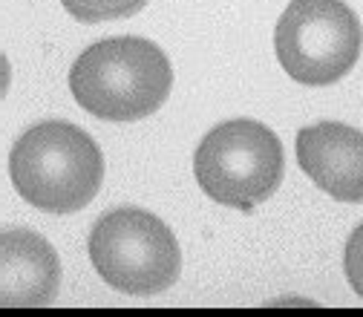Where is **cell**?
<instances>
[{"label":"cell","instance_id":"6","mask_svg":"<svg viewBox=\"0 0 363 317\" xmlns=\"http://www.w3.org/2000/svg\"><path fill=\"white\" fill-rule=\"evenodd\" d=\"M297 162L311 182L337 202H363V133L320 121L297 133Z\"/></svg>","mask_w":363,"mask_h":317},{"label":"cell","instance_id":"2","mask_svg":"<svg viewBox=\"0 0 363 317\" xmlns=\"http://www.w3.org/2000/svg\"><path fill=\"white\" fill-rule=\"evenodd\" d=\"M9 176L21 199L38 211L75 213L96 199L104 182V156L81 127L43 121L15 142Z\"/></svg>","mask_w":363,"mask_h":317},{"label":"cell","instance_id":"9","mask_svg":"<svg viewBox=\"0 0 363 317\" xmlns=\"http://www.w3.org/2000/svg\"><path fill=\"white\" fill-rule=\"evenodd\" d=\"M343 268H346V280L352 283V289L357 291V297H363V225L352 231L346 251H343Z\"/></svg>","mask_w":363,"mask_h":317},{"label":"cell","instance_id":"7","mask_svg":"<svg viewBox=\"0 0 363 317\" xmlns=\"http://www.w3.org/2000/svg\"><path fill=\"white\" fill-rule=\"evenodd\" d=\"M61 286V262L52 245L26 231L0 234V303L6 308L50 306Z\"/></svg>","mask_w":363,"mask_h":317},{"label":"cell","instance_id":"1","mask_svg":"<svg viewBox=\"0 0 363 317\" xmlns=\"http://www.w3.org/2000/svg\"><path fill=\"white\" fill-rule=\"evenodd\" d=\"M69 89L89 116L104 121H139L167 101L173 69L153 40L107 38L75 58Z\"/></svg>","mask_w":363,"mask_h":317},{"label":"cell","instance_id":"4","mask_svg":"<svg viewBox=\"0 0 363 317\" xmlns=\"http://www.w3.org/2000/svg\"><path fill=\"white\" fill-rule=\"evenodd\" d=\"M89 260L107 286L133 297L167 291L182 271L173 231L142 208L104 213L89 234Z\"/></svg>","mask_w":363,"mask_h":317},{"label":"cell","instance_id":"3","mask_svg":"<svg viewBox=\"0 0 363 317\" xmlns=\"http://www.w3.org/2000/svg\"><path fill=\"white\" fill-rule=\"evenodd\" d=\"M194 173L205 196L251 213L280 188L286 156L271 127L254 118H231L199 142Z\"/></svg>","mask_w":363,"mask_h":317},{"label":"cell","instance_id":"5","mask_svg":"<svg viewBox=\"0 0 363 317\" xmlns=\"http://www.w3.org/2000/svg\"><path fill=\"white\" fill-rule=\"evenodd\" d=\"M363 29L343 0H291L274 29L283 69L306 87L340 81L360 58Z\"/></svg>","mask_w":363,"mask_h":317},{"label":"cell","instance_id":"8","mask_svg":"<svg viewBox=\"0 0 363 317\" xmlns=\"http://www.w3.org/2000/svg\"><path fill=\"white\" fill-rule=\"evenodd\" d=\"M64 9L84 23H101V21H118L142 12L150 0H61Z\"/></svg>","mask_w":363,"mask_h":317}]
</instances>
